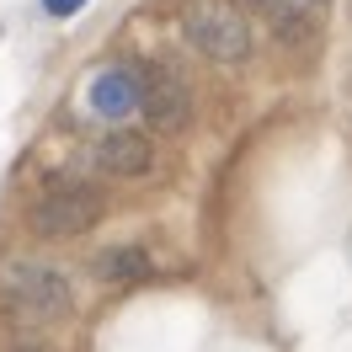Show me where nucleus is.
<instances>
[{
	"mask_svg": "<svg viewBox=\"0 0 352 352\" xmlns=\"http://www.w3.org/2000/svg\"><path fill=\"white\" fill-rule=\"evenodd\" d=\"M91 166L107 171V176H144L155 166V144L133 129H118V133H107V139H96Z\"/></svg>",
	"mask_w": 352,
	"mask_h": 352,
	"instance_id": "obj_5",
	"label": "nucleus"
},
{
	"mask_svg": "<svg viewBox=\"0 0 352 352\" xmlns=\"http://www.w3.org/2000/svg\"><path fill=\"white\" fill-rule=\"evenodd\" d=\"M86 102L96 118H129V112H139V75H129V69H102L96 80H91Z\"/></svg>",
	"mask_w": 352,
	"mask_h": 352,
	"instance_id": "obj_6",
	"label": "nucleus"
},
{
	"mask_svg": "<svg viewBox=\"0 0 352 352\" xmlns=\"http://www.w3.org/2000/svg\"><path fill=\"white\" fill-rule=\"evenodd\" d=\"M96 219H102V192L80 187V182H59L27 208V230L43 241H75V235L96 230Z\"/></svg>",
	"mask_w": 352,
	"mask_h": 352,
	"instance_id": "obj_2",
	"label": "nucleus"
},
{
	"mask_svg": "<svg viewBox=\"0 0 352 352\" xmlns=\"http://www.w3.org/2000/svg\"><path fill=\"white\" fill-rule=\"evenodd\" d=\"M139 112L150 118V129L160 133H176L187 123V91L176 80L171 69H150L144 80H139Z\"/></svg>",
	"mask_w": 352,
	"mask_h": 352,
	"instance_id": "obj_4",
	"label": "nucleus"
},
{
	"mask_svg": "<svg viewBox=\"0 0 352 352\" xmlns=\"http://www.w3.org/2000/svg\"><path fill=\"white\" fill-rule=\"evenodd\" d=\"M80 6H86V0H43V11H48V16H75Z\"/></svg>",
	"mask_w": 352,
	"mask_h": 352,
	"instance_id": "obj_8",
	"label": "nucleus"
},
{
	"mask_svg": "<svg viewBox=\"0 0 352 352\" xmlns=\"http://www.w3.org/2000/svg\"><path fill=\"white\" fill-rule=\"evenodd\" d=\"M91 272L102 278V283H139L144 272H150V256L139 251V245H118V251H102Z\"/></svg>",
	"mask_w": 352,
	"mask_h": 352,
	"instance_id": "obj_7",
	"label": "nucleus"
},
{
	"mask_svg": "<svg viewBox=\"0 0 352 352\" xmlns=\"http://www.w3.org/2000/svg\"><path fill=\"white\" fill-rule=\"evenodd\" d=\"M182 32H187V43L198 48L203 59H214V65H241V59H251V27H245V16L230 0H198V6H187Z\"/></svg>",
	"mask_w": 352,
	"mask_h": 352,
	"instance_id": "obj_1",
	"label": "nucleus"
},
{
	"mask_svg": "<svg viewBox=\"0 0 352 352\" xmlns=\"http://www.w3.org/2000/svg\"><path fill=\"white\" fill-rule=\"evenodd\" d=\"M0 283H6V294L16 299V305H27L32 315H43V320H54V315H69V288L59 272H48V267H6L0 272Z\"/></svg>",
	"mask_w": 352,
	"mask_h": 352,
	"instance_id": "obj_3",
	"label": "nucleus"
}]
</instances>
